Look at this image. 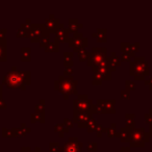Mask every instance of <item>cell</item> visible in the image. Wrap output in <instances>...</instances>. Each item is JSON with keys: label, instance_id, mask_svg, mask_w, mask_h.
Here are the masks:
<instances>
[{"label": "cell", "instance_id": "6da1fadb", "mask_svg": "<svg viewBox=\"0 0 152 152\" xmlns=\"http://www.w3.org/2000/svg\"><path fill=\"white\" fill-rule=\"evenodd\" d=\"M2 85L7 86L10 89L25 90L26 86L30 85V72L18 71L16 66H13L11 71L7 73L3 77Z\"/></svg>", "mask_w": 152, "mask_h": 152}, {"label": "cell", "instance_id": "7a4b0ae2", "mask_svg": "<svg viewBox=\"0 0 152 152\" xmlns=\"http://www.w3.org/2000/svg\"><path fill=\"white\" fill-rule=\"evenodd\" d=\"M76 81L72 77L61 76L57 81H55V89L58 90L61 93L65 95V98H68V95L74 93L76 87Z\"/></svg>", "mask_w": 152, "mask_h": 152}, {"label": "cell", "instance_id": "3957f363", "mask_svg": "<svg viewBox=\"0 0 152 152\" xmlns=\"http://www.w3.org/2000/svg\"><path fill=\"white\" fill-rule=\"evenodd\" d=\"M148 72L149 69H148L147 63L144 61L143 57H139L133 63H131L130 73L137 77V79H143L144 76L148 75Z\"/></svg>", "mask_w": 152, "mask_h": 152}, {"label": "cell", "instance_id": "277c9868", "mask_svg": "<svg viewBox=\"0 0 152 152\" xmlns=\"http://www.w3.org/2000/svg\"><path fill=\"white\" fill-rule=\"evenodd\" d=\"M129 137H130L131 146H143L148 141V137L144 129H132L129 131Z\"/></svg>", "mask_w": 152, "mask_h": 152}, {"label": "cell", "instance_id": "5b68a950", "mask_svg": "<svg viewBox=\"0 0 152 152\" xmlns=\"http://www.w3.org/2000/svg\"><path fill=\"white\" fill-rule=\"evenodd\" d=\"M92 52L88 57V63L90 66H95L105 61L107 57L105 56L106 49L105 48H93Z\"/></svg>", "mask_w": 152, "mask_h": 152}, {"label": "cell", "instance_id": "8992f818", "mask_svg": "<svg viewBox=\"0 0 152 152\" xmlns=\"http://www.w3.org/2000/svg\"><path fill=\"white\" fill-rule=\"evenodd\" d=\"M45 31H47L46 27L42 24H31L29 38L31 42H39L43 37H45Z\"/></svg>", "mask_w": 152, "mask_h": 152}, {"label": "cell", "instance_id": "52a82bcc", "mask_svg": "<svg viewBox=\"0 0 152 152\" xmlns=\"http://www.w3.org/2000/svg\"><path fill=\"white\" fill-rule=\"evenodd\" d=\"M74 107H75V112L78 110L80 112H86L90 110L91 107H94L93 104H92L91 100H88V98L86 96H79L78 99H76L74 101Z\"/></svg>", "mask_w": 152, "mask_h": 152}, {"label": "cell", "instance_id": "ba28073f", "mask_svg": "<svg viewBox=\"0 0 152 152\" xmlns=\"http://www.w3.org/2000/svg\"><path fill=\"white\" fill-rule=\"evenodd\" d=\"M81 147L83 144L78 142L76 137H71L69 139V142L64 146L63 152H81Z\"/></svg>", "mask_w": 152, "mask_h": 152}, {"label": "cell", "instance_id": "9c48e42d", "mask_svg": "<svg viewBox=\"0 0 152 152\" xmlns=\"http://www.w3.org/2000/svg\"><path fill=\"white\" fill-rule=\"evenodd\" d=\"M114 104L115 101H110V100H99L98 104L96 106V112L98 113H115L114 110Z\"/></svg>", "mask_w": 152, "mask_h": 152}, {"label": "cell", "instance_id": "30bf717a", "mask_svg": "<svg viewBox=\"0 0 152 152\" xmlns=\"http://www.w3.org/2000/svg\"><path fill=\"white\" fill-rule=\"evenodd\" d=\"M87 39L83 38V36H81V34H79L78 36V39L74 38L73 40H72V43H71V46L73 47L74 49H75V51H80L81 49L83 48V47L87 45Z\"/></svg>", "mask_w": 152, "mask_h": 152}, {"label": "cell", "instance_id": "8fae6325", "mask_svg": "<svg viewBox=\"0 0 152 152\" xmlns=\"http://www.w3.org/2000/svg\"><path fill=\"white\" fill-rule=\"evenodd\" d=\"M91 118V114L90 113H86V112H78L77 113H74V121L79 124H83V123H87L88 121L90 120Z\"/></svg>", "mask_w": 152, "mask_h": 152}, {"label": "cell", "instance_id": "7c38bea8", "mask_svg": "<svg viewBox=\"0 0 152 152\" xmlns=\"http://www.w3.org/2000/svg\"><path fill=\"white\" fill-rule=\"evenodd\" d=\"M30 28H31V24L23 23L21 25V27L18 29L17 37L18 38H27V37H29Z\"/></svg>", "mask_w": 152, "mask_h": 152}, {"label": "cell", "instance_id": "4fadbf2b", "mask_svg": "<svg viewBox=\"0 0 152 152\" xmlns=\"http://www.w3.org/2000/svg\"><path fill=\"white\" fill-rule=\"evenodd\" d=\"M7 38L0 39V61H5L7 58Z\"/></svg>", "mask_w": 152, "mask_h": 152}, {"label": "cell", "instance_id": "5bb4252c", "mask_svg": "<svg viewBox=\"0 0 152 152\" xmlns=\"http://www.w3.org/2000/svg\"><path fill=\"white\" fill-rule=\"evenodd\" d=\"M50 17L51 18H49V19H47L46 21H45V27H46V29H48L49 31H52V30H55V28L57 27L58 21L55 20L54 18H53V16H50Z\"/></svg>", "mask_w": 152, "mask_h": 152}, {"label": "cell", "instance_id": "9a60e30c", "mask_svg": "<svg viewBox=\"0 0 152 152\" xmlns=\"http://www.w3.org/2000/svg\"><path fill=\"white\" fill-rule=\"evenodd\" d=\"M69 38V34H68V30L64 29V28H59L56 31V41L61 40V42H65Z\"/></svg>", "mask_w": 152, "mask_h": 152}, {"label": "cell", "instance_id": "2e32d148", "mask_svg": "<svg viewBox=\"0 0 152 152\" xmlns=\"http://www.w3.org/2000/svg\"><path fill=\"white\" fill-rule=\"evenodd\" d=\"M21 61H30V48L29 47H22L21 49Z\"/></svg>", "mask_w": 152, "mask_h": 152}, {"label": "cell", "instance_id": "e0dca14e", "mask_svg": "<svg viewBox=\"0 0 152 152\" xmlns=\"http://www.w3.org/2000/svg\"><path fill=\"white\" fill-rule=\"evenodd\" d=\"M29 131H30V129L26 127L25 123H23V124H21L20 128H16V137H24V135L29 132Z\"/></svg>", "mask_w": 152, "mask_h": 152}, {"label": "cell", "instance_id": "ac0fdd59", "mask_svg": "<svg viewBox=\"0 0 152 152\" xmlns=\"http://www.w3.org/2000/svg\"><path fill=\"white\" fill-rule=\"evenodd\" d=\"M2 137H16V128L7 129V128H5V127H3Z\"/></svg>", "mask_w": 152, "mask_h": 152}, {"label": "cell", "instance_id": "d6986e66", "mask_svg": "<svg viewBox=\"0 0 152 152\" xmlns=\"http://www.w3.org/2000/svg\"><path fill=\"white\" fill-rule=\"evenodd\" d=\"M120 137H121V140H122L123 142H127L129 139V130L126 131V129L125 128H122L121 129Z\"/></svg>", "mask_w": 152, "mask_h": 152}, {"label": "cell", "instance_id": "ffe728a7", "mask_svg": "<svg viewBox=\"0 0 152 152\" xmlns=\"http://www.w3.org/2000/svg\"><path fill=\"white\" fill-rule=\"evenodd\" d=\"M69 25H70V29L71 30H76L78 27H81V24H78L75 20H70L69 21Z\"/></svg>", "mask_w": 152, "mask_h": 152}, {"label": "cell", "instance_id": "44dd1931", "mask_svg": "<svg viewBox=\"0 0 152 152\" xmlns=\"http://www.w3.org/2000/svg\"><path fill=\"white\" fill-rule=\"evenodd\" d=\"M126 124L127 127L130 126L132 127L134 124V121H133V115H126Z\"/></svg>", "mask_w": 152, "mask_h": 152}, {"label": "cell", "instance_id": "7402d4cb", "mask_svg": "<svg viewBox=\"0 0 152 152\" xmlns=\"http://www.w3.org/2000/svg\"><path fill=\"white\" fill-rule=\"evenodd\" d=\"M45 50L46 51H57V44H52V43H49L46 47H45Z\"/></svg>", "mask_w": 152, "mask_h": 152}, {"label": "cell", "instance_id": "603a6c76", "mask_svg": "<svg viewBox=\"0 0 152 152\" xmlns=\"http://www.w3.org/2000/svg\"><path fill=\"white\" fill-rule=\"evenodd\" d=\"M78 55H79V58H80V61H85L86 58L88 59V52L83 50V49H81V50L79 51Z\"/></svg>", "mask_w": 152, "mask_h": 152}, {"label": "cell", "instance_id": "cb8c5ba5", "mask_svg": "<svg viewBox=\"0 0 152 152\" xmlns=\"http://www.w3.org/2000/svg\"><path fill=\"white\" fill-rule=\"evenodd\" d=\"M50 152H61L59 151V147L56 143H51L50 144Z\"/></svg>", "mask_w": 152, "mask_h": 152}, {"label": "cell", "instance_id": "d4e9b609", "mask_svg": "<svg viewBox=\"0 0 152 152\" xmlns=\"http://www.w3.org/2000/svg\"><path fill=\"white\" fill-rule=\"evenodd\" d=\"M7 107V104L3 98H0V110H5Z\"/></svg>", "mask_w": 152, "mask_h": 152}, {"label": "cell", "instance_id": "484cf974", "mask_svg": "<svg viewBox=\"0 0 152 152\" xmlns=\"http://www.w3.org/2000/svg\"><path fill=\"white\" fill-rule=\"evenodd\" d=\"M121 97L124 98V99H128L129 98V91L128 90H125V91L121 92Z\"/></svg>", "mask_w": 152, "mask_h": 152}, {"label": "cell", "instance_id": "4316f807", "mask_svg": "<svg viewBox=\"0 0 152 152\" xmlns=\"http://www.w3.org/2000/svg\"><path fill=\"white\" fill-rule=\"evenodd\" d=\"M126 88L127 90H133L134 89V83H132V81H126Z\"/></svg>", "mask_w": 152, "mask_h": 152}, {"label": "cell", "instance_id": "83f0119b", "mask_svg": "<svg viewBox=\"0 0 152 152\" xmlns=\"http://www.w3.org/2000/svg\"><path fill=\"white\" fill-rule=\"evenodd\" d=\"M90 151H96V148H97V145L95 143H90L89 146H88Z\"/></svg>", "mask_w": 152, "mask_h": 152}, {"label": "cell", "instance_id": "f1b7e54d", "mask_svg": "<svg viewBox=\"0 0 152 152\" xmlns=\"http://www.w3.org/2000/svg\"><path fill=\"white\" fill-rule=\"evenodd\" d=\"M5 34H7V29L5 28H0V39H4Z\"/></svg>", "mask_w": 152, "mask_h": 152}, {"label": "cell", "instance_id": "f546056e", "mask_svg": "<svg viewBox=\"0 0 152 152\" xmlns=\"http://www.w3.org/2000/svg\"><path fill=\"white\" fill-rule=\"evenodd\" d=\"M145 118H146V121H147L149 124H152V116L151 115H146Z\"/></svg>", "mask_w": 152, "mask_h": 152}, {"label": "cell", "instance_id": "4dcf8cb0", "mask_svg": "<svg viewBox=\"0 0 152 152\" xmlns=\"http://www.w3.org/2000/svg\"><path fill=\"white\" fill-rule=\"evenodd\" d=\"M129 57H130V55L129 54H127V53H123L122 54V58H123V61H129Z\"/></svg>", "mask_w": 152, "mask_h": 152}, {"label": "cell", "instance_id": "1f68e13d", "mask_svg": "<svg viewBox=\"0 0 152 152\" xmlns=\"http://www.w3.org/2000/svg\"><path fill=\"white\" fill-rule=\"evenodd\" d=\"M21 152H31V151H30V148L29 147H22Z\"/></svg>", "mask_w": 152, "mask_h": 152}, {"label": "cell", "instance_id": "d6a6232c", "mask_svg": "<svg viewBox=\"0 0 152 152\" xmlns=\"http://www.w3.org/2000/svg\"><path fill=\"white\" fill-rule=\"evenodd\" d=\"M65 123H67V126L68 127H72V126H73V125H72V122H71V121H69V120H68V119H65Z\"/></svg>", "mask_w": 152, "mask_h": 152}, {"label": "cell", "instance_id": "836d02e7", "mask_svg": "<svg viewBox=\"0 0 152 152\" xmlns=\"http://www.w3.org/2000/svg\"><path fill=\"white\" fill-rule=\"evenodd\" d=\"M102 129H103V128H102V126H100V125H99V126H97V131H98V133H99V134H98L99 137H100V133H101Z\"/></svg>", "mask_w": 152, "mask_h": 152}, {"label": "cell", "instance_id": "e575fe53", "mask_svg": "<svg viewBox=\"0 0 152 152\" xmlns=\"http://www.w3.org/2000/svg\"><path fill=\"white\" fill-rule=\"evenodd\" d=\"M120 152H130V151H129V148H122V150Z\"/></svg>", "mask_w": 152, "mask_h": 152}, {"label": "cell", "instance_id": "d590c367", "mask_svg": "<svg viewBox=\"0 0 152 152\" xmlns=\"http://www.w3.org/2000/svg\"><path fill=\"white\" fill-rule=\"evenodd\" d=\"M0 98H2V85H0Z\"/></svg>", "mask_w": 152, "mask_h": 152}, {"label": "cell", "instance_id": "8d00e7d4", "mask_svg": "<svg viewBox=\"0 0 152 152\" xmlns=\"http://www.w3.org/2000/svg\"><path fill=\"white\" fill-rule=\"evenodd\" d=\"M150 114H151V116H152V110H150Z\"/></svg>", "mask_w": 152, "mask_h": 152}]
</instances>
